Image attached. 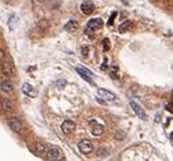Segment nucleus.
Wrapping results in <instances>:
<instances>
[{"instance_id": "f257e3e1", "label": "nucleus", "mask_w": 173, "mask_h": 161, "mask_svg": "<svg viewBox=\"0 0 173 161\" xmlns=\"http://www.w3.org/2000/svg\"><path fill=\"white\" fill-rule=\"evenodd\" d=\"M7 123H8V127L12 131H15V133H21L23 130V123H22V120L18 116H10Z\"/></svg>"}, {"instance_id": "f03ea898", "label": "nucleus", "mask_w": 173, "mask_h": 161, "mask_svg": "<svg viewBox=\"0 0 173 161\" xmlns=\"http://www.w3.org/2000/svg\"><path fill=\"white\" fill-rule=\"evenodd\" d=\"M0 92L3 94H6V96H11V94L14 93V85H12V82L8 81V79L1 81L0 82Z\"/></svg>"}, {"instance_id": "7ed1b4c3", "label": "nucleus", "mask_w": 173, "mask_h": 161, "mask_svg": "<svg viewBox=\"0 0 173 161\" xmlns=\"http://www.w3.org/2000/svg\"><path fill=\"white\" fill-rule=\"evenodd\" d=\"M76 72H78L82 78L85 79L86 82H89L90 85H93V86L95 85L94 81H93V75H94V74H93L92 71H89V70H86V68H83V67H76Z\"/></svg>"}, {"instance_id": "20e7f679", "label": "nucleus", "mask_w": 173, "mask_h": 161, "mask_svg": "<svg viewBox=\"0 0 173 161\" xmlns=\"http://www.w3.org/2000/svg\"><path fill=\"white\" fill-rule=\"evenodd\" d=\"M61 131H63V134H66V135H70V134H72L75 131V129H76V126H75V123L72 122V120H70V119H66L63 123H61Z\"/></svg>"}, {"instance_id": "39448f33", "label": "nucleus", "mask_w": 173, "mask_h": 161, "mask_svg": "<svg viewBox=\"0 0 173 161\" xmlns=\"http://www.w3.org/2000/svg\"><path fill=\"white\" fill-rule=\"evenodd\" d=\"M78 149H79V152H81L82 154H90L93 150H94V146H93V143L90 142V141L83 139V141L79 142Z\"/></svg>"}, {"instance_id": "423d86ee", "label": "nucleus", "mask_w": 173, "mask_h": 161, "mask_svg": "<svg viewBox=\"0 0 173 161\" xmlns=\"http://www.w3.org/2000/svg\"><path fill=\"white\" fill-rule=\"evenodd\" d=\"M131 108H132V111L135 112V115L138 116L139 119H142V120H147V115H146L145 109L141 107V105L138 104V103H135V101H131L130 103Z\"/></svg>"}, {"instance_id": "0eeeda50", "label": "nucleus", "mask_w": 173, "mask_h": 161, "mask_svg": "<svg viewBox=\"0 0 173 161\" xmlns=\"http://www.w3.org/2000/svg\"><path fill=\"white\" fill-rule=\"evenodd\" d=\"M61 157H63V154H61V150L59 147H50L49 150L46 152V158L50 161H59Z\"/></svg>"}, {"instance_id": "6e6552de", "label": "nucleus", "mask_w": 173, "mask_h": 161, "mask_svg": "<svg viewBox=\"0 0 173 161\" xmlns=\"http://www.w3.org/2000/svg\"><path fill=\"white\" fill-rule=\"evenodd\" d=\"M0 68H1V72H3V75H6L7 78H11V77H14V68H12V66H11L10 61L4 60L3 63H1V66H0Z\"/></svg>"}, {"instance_id": "1a4fd4ad", "label": "nucleus", "mask_w": 173, "mask_h": 161, "mask_svg": "<svg viewBox=\"0 0 173 161\" xmlns=\"http://www.w3.org/2000/svg\"><path fill=\"white\" fill-rule=\"evenodd\" d=\"M97 93H98V96L101 97V98H104V100H106V101H115L116 100V96H115L112 92H109V90L98 89L97 90Z\"/></svg>"}, {"instance_id": "9d476101", "label": "nucleus", "mask_w": 173, "mask_h": 161, "mask_svg": "<svg viewBox=\"0 0 173 161\" xmlns=\"http://www.w3.org/2000/svg\"><path fill=\"white\" fill-rule=\"evenodd\" d=\"M102 25H104V22H102V19H99V18H93V19H90V21L87 22V25H86V27H89V29H93V30H98V29H101L102 27Z\"/></svg>"}, {"instance_id": "9b49d317", "label": "nucleus", "mask_w": 173, "mask_h": 161, "mask_svg": "<svg viewBox=\"0 0 173 161\" xmlns=\"http://www.w3.org/2000/svg\"><path fill=\"white\" fill-rule=\"evenodd\" d=\"M94 8H95V6L92 3V1H83V3L81 4V11L85 15L93 14V12H94Z\"/></svg>"}, {"instance_id": "f8f14e48", "label": "nucleus", "mask_w": 173, "mask_h": 161, "mask_svg": "<svg viewBox=\"0 0 173 161\" xmlns=\"http://www.w3.org/2000/svg\"><path fill=\"white\" fill-rule=\"evenodd\" d=\"M22 92L25 93V96H29V97H32V98L35 97V92H34V89H33V86L27 82H25L22 85Z\"/></svg>"}, {"instance_id": "ddd939ff", "label": "nucleus", "mask_w": 173, "mask_h": 161, "mask_svg": "<svg viewBox=\"0 0 173 161\" xmlns=\"http://www.w3.org/2000/svg\"><path fill=\"white\" fill-rule=\"evenodd\" d=\"M0 104H1L3 111H6V112H11L12 109H14V104H12V101L8 100V98H1V100H0Z\"/></svg>"}, {"instance_id": "4468645a", "label": "nucleus", "mask_w": 173, "mask_h": 161, "mask_svg": "<svg viewBox=\"0 0 173 161\" xmlns=\"http://www.w3.org/2000/svg\"><path fill=\"white\" fill-rule=\"evenodd\" d=\"M90 124L94 126V127L92 129V134L94 136H99L101 134L104 133V127L101 124H97V123H95V120H92V122H90Z\"/></svg>"}, {"instance_id": "2eb2a0df", "label": "nucleus", "mask_w": 173, "mask_h": 161, "mask_svg": "<svg viewBox=\"0 0 173 161\" xmlns=\"http://www.w3.org/2000/svg\"><path fill=\"white\" fill-rule=\"evenodd\" d=\"M34 152L38 154V156H44V154H46L45 143H43L41 141H37V142H35V146H34Z\"/></svg>"}, {"instance_id": "dca6fc26", "label": "nucleus", "mask_w": 173, "mask_h": 161, "mask_svg": "<svg viewBox=\"0 0 173 161\" xmlns=\"http://www.w3.org/2000/svg\"><path fill=\"white\" fill-rule=\"evenodd\" d=\"M79 26V23L76 21H74V19H71V21H68V23H66V26H64V29L67 30V32H74V30H76Z\"/></svg>"}, {"instance_id": "f3484780", "label": "nucleus", "mask_w": 173, "mask_h": 161, "mask_svg": "<svg viewBox=\"0 0 173 161\" xmlns=\"http://www.w3.org/2000/svg\"><path fill=\"white\" fill-rule=\"evenodd\" d=\"M131 27H132V23H131L130 21H125V22H123V23L120 25L119 30H120V32L123 33V32H127V30H130Z\"/></svg>"}, {"instance_id": "a211bd4d", "label": "nucleus", "mask_w": 173, "mask_h": 161, "mask_svg": "<svg viewBox=\"0 0 173 161\" xmlns=\"http://www.w3.org/2000/svg\"><path fill=\"white\" fill-rule=\"evenodd\" d=\"M37 27H38L40 30H46V27H48V21H46V19H41V21L38 22Z\"/></svg>"}, {"instance_id": "6ab92c4d", "label": "nucleus", "mask_w": 173, "mask_h": 161, "mask_svg": "<svg viewBox=\"0 0 173 161\" xmlns=\"http://www.w3.org/2000/svg\"><path fill=\"white\" fill-rule=\"evenodd\" d=\"M106 154H108V150H106L105 147H99L98 150H97V156H98V157H104Z\"/></svg>"}, {"instance_id": "aec40b11", "label": "nucleus", "mask_w": 173, "mask_h": 161, "mask_svg": "<svg viewBox=\"0 0 173 161\" xmlns=\"http://www.w3.org/2000/svg\"><path fill=\"white\" fill-rule=\"evenodd\" d=\"M81 52H82V55H83V56H87V53H89V47H87V45L81 47Z\"/></svg>"}, {"instance_id": "412c9836", "label": "nucleus", "mask_w": 173, "mask_h": 161, "mask_svg": "<svg viewBox=\"0 0 173 161\" xmlns=\"http://www.w3.org/2000/svg\"><path fill=\"white\" fill-rule=\"evenodd\" d=\"M4 60H6V52H4V49H0V64H1Z\"/></svg>"}, {"instance_id": "4be33fe9", "label": "nucleus", "mask_w": 173, "mask_h": 161, "mask_svg": "<svg viewBox=\"0 0 173 161\" xmlns=\"http://www.w3.org/2000/svg\"><path fill=\"white\" fill-rule=\"evenodd\" d=\"M108 48H109V40L105 38L104 40V51H108Z\"/></svg>"}, {"instance_id": "5701e85b", "label": "nucleus", "mask_w": 173, "mask_h": 161, "mask_svg": "<svg viewBox=\"0 0 173 161\" xmlns=\"http://www.w3.org/2000/svg\"><path fill=\"white\" fill-rule=\"evenodd\" d=\"M85 33L87 34V36H93V34H94V30H93V29L86 27V29H85Z\"/></svg>"}, {"instance_id": "b1692460", "label": "nucleus", "mask_w": 173, "mask_h": 161, "mask_svg": "<svg viewBox=\"0 0 173 161\" xmlns=\"http://www.w3.org/2000/svg\"><path fill=\"white\" fill-rule=\"evenodd\" d=\"M66 83H67V82H66L64 79H61V81H59V82L56 83V85L59 86V87H64V86H66Z\"/></svg>"}, {"instance_id": "393cba45", "label": "nucleus", "mask_w": 173, "mask_h": 161, "mask_svg": "<svg viewBox=\"0 0 173 161\" xmlns=\"http://www.w3.org/2000/svg\"><path fill=\"white\" fill-rule=\"evenodd\" d=\"M166 109L168 111H173V103H169V104L166 105Z\"/></svg>"}, {"instance_id": "a878e982", "label": "nucleus", "mask_w": 173, "mask_h": 161, "mask_svg": "<svg viewBox=\"0 0 173 161\" xmlns=\"http://www.w3.org/2000/svg\"><path fill=\"white\" fill-rule=\"evenodd\" d=\"M170 139H173V133H172V134H170Z\"/></svg>"}, {"instance_id": "bb28decb", "label": "nucleus", "mask_w": 173, "mask_h": 161, "mask_svg": "<svg viewBox=\"0 0 173 161\" xmlns=\"http://www.w3.org/2000/svg\"><path fill=\"white\" fill-rule=\"evenodd\" d=\"M172 97H173V92H172Z\"/></svg>"}]
</instances>
